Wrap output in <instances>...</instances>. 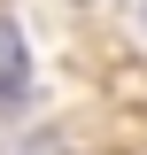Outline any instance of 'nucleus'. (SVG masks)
<instances>
[{"mask_svg": "<svg viewBox=\"0 0 147 155\" xmlns=\"http://www.w3.org/2000/svg\"><path fill=\"white\" fill-rule=\"evenodd\" d=\"M16 85H23V31L0 23V93H16Z\"/></svg>", "mask_w": 147, "mask_h": 155, "instance_id": "nucleus-1", "label": "nucleus"}]
</instances>
